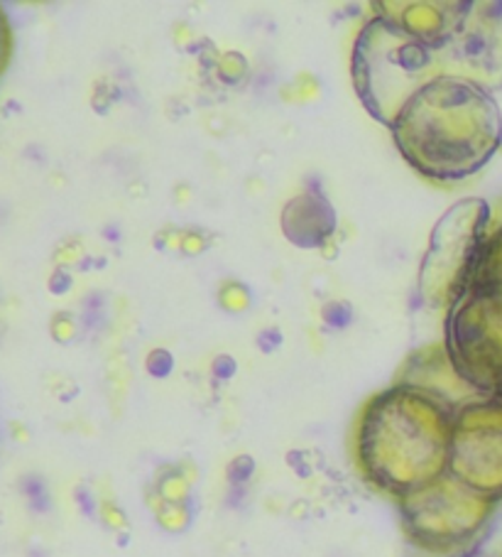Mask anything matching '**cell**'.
<instances>
[{
	"label": "cell",
	"instance_id": "obj_4",
	"mask_svg": "<svg viewBox=\"0 0 502 557\" xmlns=\"http://www.w3.org/2000/svg\"><path fill=\"white\" fill-rule=\"evenodd\" d=\"M449 474L492 504L502 498V391L453 418Z\"/></svg>",
	"mask_w": 502,
	"mask_h": 557
},
{
	"label": "cell",
	"instance_id": "obj_5",
	"mask_svg": "<svg viewBox=\"0 0 502 557\" xmlns=\"http://www.w3.org/2000/svg\"><path fill=\"white\" fill-rule=\"evenodd\" d=\"M218 300L228 312H243L246 307L250 305V295L240 283H226L224 287H221Z\"/></svg>",
	"mask_w": 502,
	"mask_h": 557
},
{
	"label": "cell",
	"instance_id": "obj_1",
	"mask_svg": "<svg viewBox=\"0 0 502 557\" xmlns=\"http://www.w3.org/2000/svg\"><path fill=\"white\" fill-rule=\"evenodd\" d=\"M392 126L412 165L443 180L480 170L502 136L495 101L478 84L459 76L431 79L402 106Z\"/></svg>",
	"mask_w": 502,
	"mask_h": 557
},
{
	"label": "cell",
	"instance_id": "obj_3",
	"mask_svg": "<svg viewBox=\"0 0 502 557\" xmlns=\"http://www.w3.org/2000/svg\"><path fill=\"white\" fill-rule=\"evenodd\" d=\"M490 508L492 502L453 476H441L402 498L404 523L412 541L439 553H449L476 537Z\"/></svg>",
	"mask_w": 502,
	"mask_h": 557
},
{
	"label": "cell",
	"instance_id": "obj_2",
	"mask_svg": "<svg viewBox=\"0 0 502 557\" xmlns=\"http://www.w3.org/2000/svg\"><path fill=\"white\" fill-rule=\"evenodd\" d=\"M453 418L431 396L394 388L365 406L359 459L375 486L400 498L449 472Z\"/></svg>",
	"mask_w": 502,
	"mask_h": 557
},
{
	"label": "cell",
	"instance_id": "obj_6",
	"mask_svg": "<svg viewBox=\"0 0 502 557\" xmlns=\"http://www.w3.org/2000/svg\"><path fill=\"white\" fill-rule=\"evenodd\" d=\"M181 248H185L187 253H201V251H204V238L197 236V234H185Z\"/></svg>",
	"mask_w": 502,
	"mask_h": 557
}]
</instances>
